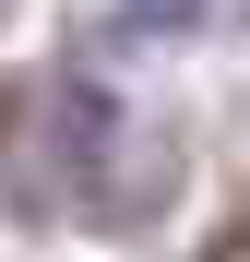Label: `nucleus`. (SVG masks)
Segmentation results:
<instances>
[{"label": "nucleus", "mask_w": 250, "mask_h": 262, "mask_svg": "<svg viewBox=\"0 0 250 262\" xmlns=\"http://www.w3.org/2000/svg\"><path fill=\"white\" fill-rule=\"evenodd\" d=\"M191 262H250V191L215 214V227H202V250H191Z\"/></svg>", "instance_id": "nucleus-1"}]
</instances>
